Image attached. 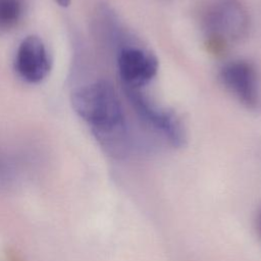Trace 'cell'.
Returning a JSON list of instances; mask_svg holds the SVG:
<instances>
[{
    "label": "cell",
    "instance_id": "5",
    "mask_svg": "<svg viewBox=\"0 0 261 261\" xmlns=\"http://www.w3.org/2000/svg\"><path fill=\"white\" fill-rule=\"evenodd\" d=\"M219 79L225 89L244 106L258 109L261 105L260 77L256 67L245 60H231L219 71Z\"/></svg>",
    "mask_w": 261,
    "mask_h": 261
},
{
    "label": "cell",
    "instance_id": "1",
    "mask_svg": "<svg viewBox=\"0 0 261 261\" xmlns=\"http://www.w3.org/2000/svg\"><path fill=\"white\" fill-rule=\"evenodd\" d=\"M75 113L90 126L101 149L116 160L133 153L132 136L114 87L98 80L74 90L70 98Z\"/></svg>",
    "mask_w": 261,
    "mask_h": 261
},
{
    "label": "cell",
    "instance_id": "2",
    "mask_svg": "<svg viewBox=\"0 0 261 261\" xmlns=\"http://www.w3.org/2000/svg\"><path fill=\"white\" fill-rule=\"evenodd\" d=\"M201 27L210 42L230 45L247 35L250 19L247 9L239 0H213L203 11Z\"/></svg>",
    "mask_w": 261,
    "mask_h": 261
},
{
    "label": "cell",
    "instance_id": "9",
    "mask_svg": "<svg viewBox=\"0 0 261 261\" xmlns=\"http://www.w3.org/2000/svg\"><path fill=\"white\" fill-rule=\"evenodd\" d=\"M55 2H56L59 6H61V7H66V6L69 5L70 0H55Z\"/></svg>",
    "mask_w": 261,
    "mask_h": 261
},
{
    "label": "cell",
    "instance_id": "4",
    "mask_svg": "<svg viewBox=\"0 0 261 261\" xmlns=\"http://www.w3.org/2000/svg\"><path fill=\"white\" fill-rule=\"evenodd\" d=\"M116 66L122 89L142 90L157 75L159 63L149 50L124 45L118 50Z\"/></svg>",
    "mask_w": 261,
    "mask_h": 261
},
{
    "label": "cell",
    "instance_id": "6",
    "mask_svg": "<svg viewBox=\"0 0 261 261\" xmlns=\"http://www.w3.org/2000/svg\"><path fill=\"white\" fill-rule=\"evenodd\" d=\"M13 67L17 75L29 84H39L50 72L51 61L47 48L38 36L25 37L17 47Z\"/></svg>",
    "mask_w": 261,
    "mask_h": 261
},
{
    "label": "cell",
    "instance_id": "3",
    "mask_svg": "<svg viewBox=\"0 0 261 261\" xmlns=\"http://www.w3.org/2000/svg\"><path fill=\"white\" fill-rule=\"evenodd\" d=\"M123 93L138 116L155 129L171 147L181 148L186 144V127L173 110L158 106L142 90L123 89Z\"/></svg>",
    "mask_w": 261,
    "mask_h": 261
},
{
    "label": "cell",
    "instance_id": "7",
    "mask_svg": "<svg viewBox=\"0 0 261 261\" xmlns=\"http://www.w3.org/2000/svg\"><path fill=\"white\" fill-rule=\"evenodd\" d=\"M24 11L23 0H0V31L14 28Z\"/></svg>",
    "mask_w": 261,
    "mask_h": 261
},
{
    "label": "cell",
    "instance_id": "8",
    "mask_svg": "<svg viewBox=\"0 0 261 261\" xmlns=\"http://www.w3.org/2000/svg\"><path fill=\"white\" fill-rule=\"evenodd\" d=\"M256 228H257L258 234L261 238V209L258 211V214L256 217Z\"/></svg>",
    "mask_w": 261,
    "mask_h": 261
}]
</instances>
